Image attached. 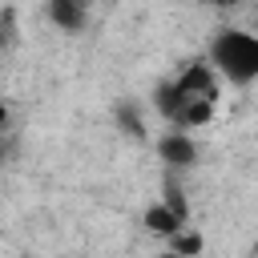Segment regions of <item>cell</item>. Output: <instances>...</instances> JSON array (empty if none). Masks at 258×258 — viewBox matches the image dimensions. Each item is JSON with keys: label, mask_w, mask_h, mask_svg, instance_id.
<instances>
[{"label": "cell", "mask_w": 258, "mask_h": 258, "mask_svg": "<svg viewBox=\"0 0 258 258\" xmlns=\"http://www.w3.org/2000/svg\"><path fill=\"white\" fill-rule=\"evenodd\" d=\"M157 157H161V165L165 169H194L198 165V157H202V149H198V141L185 133V129H169V133H161V141H157Z\"/></svg>", "instance_id": "cell-2"}, {"label": "cell", "mask_w": 258, "mask_h": 258, "mask_svg": "<svg viewBox=\"0 0 258 258\" xmlns=\"http://www.w3.org/2000/svg\"><path fill=\"white\" fill-rule=\"evenodd\" d=\"M206 4H214V8H238L242 0H206Z\"/></svg>", "instance_id": "cell-13"}, {"label": "cell", "mask_w": 258, "mask_h": 258, "mask_svg": "<svg viewBox=\"0 0 258 258\" xmlns=\"http://www.w3.org/2000/svg\"><path fill=\"white\" fill-rule=\"evenodd\" d=\"M161 202H165V206H169L173 214H181V218L189 222V206H185V194H181V185H177L173 177L165 181V198H161Z\"/></svg>", "instance_id": "cell-10"}, {"label": "cell", "mask_w": 258, "mask_h": 258, "mask_svg": "<svg viewBox=\"0 0 258 258\" xmlns=\"http://www.w3.org/2000/svg\"><path fill=\"white\" fill-rule=\"evenodd\" d=\"M8 125H12V109H8V105H4V101H0V133H4V129H8Z\"/></svg>", "instance_id": "cell-12"}, {"label": "cell", "mask_w": 258, "mask_h": 258, "mask_svg": "<svg viewBox=\"0 0 258 258\" xmlns=\"http://www.w3.org/2000/svg\"><path fill=\"white\" fill-rule=\"evenodd\" d=\"M169 250L177 254V258H202V250H206V234L202 230H194L189 222L169 238Z\"/></svg>", "instance_id": "cell-8"}, {"label": "cell", "mask_w": 258, "mask_h": 258, "mask_svg": "<svg viewBox=\"0 0 258 258\" xmlns=\"http://www.w3.org/2000/svg\"><path fill=\"white\" fill-rule=\"evenodd\" d=\"M181 105H185V97L177 93V85H173V77L169 81H161L157 89H153V109L161 113V121H177V113H181Z\"/></svg>", "instance_id": "cell-7"}, {"label": "cell", "mask_w": 258, "mask_h": 258, "mask_svg": "<svg viewBox=\"0 0 258 258\" xmlns=\"http://www.w3.org/2000/svg\"><path fill=\"white\" fill-rule=\"evenodd\" d=\"M48 20H52L60 32L77 36V32L89 24V0H48Z\"/></svg>", "instance_id": "cell-4"}, {"label": "cell", "mask_w": 258, "mask_h": 258, "mask_svg": "<svg viewBox=\"0 0 258 258\" xmlns=\"http://www.w3.org/2000/svg\"><path fill=\"white\" fill-rule=\"evenodd\" d=\"M214 109H218V101H210V97L185 101V105H181V113H177V121H173V129H202V125H210V121H214Z\"/></svg>", "instance_id": "cell-6"}, {"label": "cell", "mask_w": 258, "mask_h": 258, "mask_svg": "<svg viewBox=\"0 0 258 258\" xmlns=\"http://www.w3.org/2000/svg\"><path fill=\"white\" fill-rule=\"evenodd\" d=\"M210 64L230 85H254L258 81V36L246 28H222L210 40Z\"/></svg>", "instance_id": "cell-1"}, {"label": "cell", "mask_w": 258, "mask_h": 258, "mask_svg": "<svg viewBox=\"0 0 258 258\" xmlns=\"http://www.w3.org/2000/svg\"><path fill=\"white\" fill-rule=\"evenodd\" d=\"M254 258H258V242H254Z\"/></svg>", "instance_id": "cell-16"}, {"label": "cell", "mask_w": 258, "mask_h": 258, "mask_svg": "<svg viewBox=\"0 0 258 258\" xmlns=\"http://www.w3.org/2000/svg\"><path fill=\"white\" fill-rule=\"evenodd\" d=\"M189 4H206V0H189Z\"/></svg>", "instance_id": "cell-15"}, {"label": "cell", "mask_w": 258, "mask_h": 258, "mask_svg": "<svg viewBox=\"0 0 258 258\" xmlns=\"http://www.w3.org/2000/svg\"><path fill=\"white\" fill-rule=\"evenodd\" d=\"M0 161H4V149H0Z\"/></svg>", "instance_id": "cell-17"}, {"label": "cell", "mask_w": 258, "mask_h": 258, "mask_svg": "<svg viewBox=\"0 0 258 258\" xmlns=\"http://www.w3.org/2000/svg\"><path fill=\"white\" fill-rule=\"evenodd\" d=\"M117 125H121V133H129V137H145V121H141L137 105H117Z\"/></svg>", "instance_id": "cell-9"}, {"label": "cell", "mask_w": 258, "mask_h": 258, "mask_svg": "<svg viewBox=\"0 0 258 258\" xmlns=\"http://www.w3.org/2000/svg\"><path fill=\"white\" fill-rule=\"evenodd\" d=\"M141 226H145V234H153V238H165V242H169V238L185 226V218H181V214H173L165 202H153V206L141 214Z\"/></svg>", "instance_id": "cell-5"}, {"label": "cell", "mask_w": 258, "mask_h": 258, "mask_svg": "<svg viewBox=\"0 0 258 258\" xmlns=\"http://www.w3.org/2000/svg\"><path fill=\"white\" fill-rule=\"evenodd\" d=\"M161 258H177V254H173V250H165V254H161Z\"/></svg>", "instance_id": "cell-14"}, {"label": "cell", "mask_w": 258, "mask_h": 258, "mask_svg": "<svg viewBox=\"0 0 258 258\" xmlns=\"http://www.w3.org/2000/svg\"><path fill=\"white\" fill-rule=\"evenodd\" d=\"M16 44V8H4L0 12V52Z\"/></svg>", "instance_id": "cell-11"}, {"label": "cell", "mask_w": 258, "mask_h": 258, "mask_svg": "<svg viewBox=\"0 0 258 258\" xmlns=\"http://www.w3.org/2000/svg\"><path fill=\"white\" fill-rule=\"evenodd\" d=\"M218 73H214V64L210 60H194V64H185L177 77H173V85H177V93L185 97V101H198V97H210V101H218Z\"/></svg>", "instance_id": "cell-3"}]
</instances>
